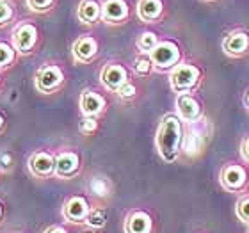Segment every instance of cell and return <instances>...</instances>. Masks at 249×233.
Segmentation results:
<instances>
[{"label": "cell", "mask_w": 249, "mask_h": 233, "mask_svg": "<svg viewBox=\"0 0 249 233\" xmlns=\"http://www.w3.org/2000/svg\"><path fill=\"white\" fill-rule=\"evenodd\" d=\"M183 126L178 116H166L157 130V150L166 162H175L183 146Z\"/></svg>", "instance_id": "1"}, {"label": "cell", "mask_w": 249, "mask_h": 233, "mask_svg": "<svg viewBox=\"0 0 249 233\" xmlns=\"http://www.w3.org/2000/svg\"><path fill=\"white\" fill-rule=\"evenodd\" d=\"M199 78H201L199 68L194 66V64L180 62L178 66H175L171 70L169 82H171V88L177 93H189V91H192L197 86Z\"/></svg>", "instance_id": "2"}, {"label": "cell", "mask_w": 249, "mask_h": 233, "mask_svg": "<svg viewBox=\"0 0 249 233\" xmlns=\"http://www.w3.org/2000/svg\"><path fill=\"white\" fill-rule=\"evenodd\" d=\"M150 59L157 70L167 72L180 64V48L173 41H160L150 52Z\"/></svg>", "instance_id": "3"}, {"label": "cell", "mask_w": 249, "mask_h": 233, "mask_svg": "<svg viewBox=\"0 0 249 233\" xmlns=\"http://www.w3.org/2000/svg\"><path fill=\"white\" fill-rule=\"evenodd\" d=\"M37 43V29L31 21H21L13 31V47L18 54H31Z\"/></svg>", "instance_id": "4"}, {"label": "cell", "mask_w": 249, "mask_h": 233, "mask_svg": "<svg viewBox=\"0 0 249 233\" xmlns=\"http://www.w3.org/2000/svg\"><path fill=\"white\" fill-rule=\"evenodd\" d=\"M64 82V73L55 64H47L36 73V88L41 93H53Z\"/></svg>", "instance_id": "5"}, {"label": "cell", "mask_w": 249, "mask_h": 233, "mask_svg": "<svg viewBox=\"0 0 249 233\" xmlns=\"http://www.w3.org/2000/svg\"><path fill=\"white\" fill-rule=\"evenodd\" d=\"M100 80H102V84H104L109 91L118 93V89H120L124 82H128V73H126L124 66L112 62V64H107V66L102 68Z\"/></svg>", "instance_id": "6"}, {"label": "cell", "mask_w": 249, "mask_h": 233, "mask_svg": "<svg viewBox=\"0 0 249 233\" xmlns=\"http://www.w3.org/2000/svg\"><path fill=\"white\" fill-rule=\"evenodd\" d=\"M128 4L126 0H104L102 4V20L110 25L123 23L128 18Z\"/></svg>", "instance_id": "7"}, {"label": "cell", "mask_w": 249, "mask_h": 233, "mask_svg": "<svg viewBox=\"0 0 249 233\" xmlns=\"http://www.w3.org/2000/svg\"><path fill=\"white\" fill-rule=\"evenodd\" d=\"M178 118L187 123H194L201 118V105L191 93H180L177 98Z\"/></svg>", "instance_id": "8"}, {"label": "cell", "mask_w": 249, "mask_h": 233, "mask_svg": "<svg viewBox=\"0 0 249 233\" xmlns=\"http://www.w3.org/2000/svg\"><path fill=\"white\" fill-rule=\"evenodd\" d=\"M246 180H248V173L239 164H228L221 171V183L230 192L240 191L246 185Z\"/></svg>", "instance_id": "9"}, {"label": "cell", "mask_w": 249, "mask_h": 233, "mask_svg": "<svg viewBox=\"0 0 249 233\" xmlns=\"http://www.w3.org/2000/svg\"><path fill=\"white\" fill-rule=\"evenodd\" d=\"M29 169L37 178H48L55 173V159L47 151H37L29 159Z\"/></svg>", "instance_id": "10"}, {"label": "cell", "mask_w": 249, "mask_h": 233, "mask_svg": "<svg viewBox=\"0 0 249 233\" xmlns=\"http://www.w3.org/2000/svg\"><path fill=\"white\" fill-rule=\"evenodd\" d=\"M223 50L230 57H240L249 50V36L242 31L230 32L223 39Z\"/></svg>", "instance_id": "11"}, {"label": "cell", "mask_w": 249, "mask_h": 233, "mask_svg": "<svg viewBox=\"0 0 249 233\" xmlns=\"http://www.w3.org/2000/svg\"><path fill=\"white\" fill-rule=\"evenodd\" d=\"M71 52L77 62H89L98 54V43L93 36H80L73 43Z\"/></svg>", "instance_id": "12"}, {"label": "cell", "mask_w": 249, "mask_h": 233, "mask_svg": "<svg viewBox=\"0 0 249 233\" xmlns=\"http://www.w3.org/2000/svg\"><path fill=\"white\" fill-rule=\"evenodd\" d=\"M80 159L73 151H62L55 157V175L61 178H71L78 173Z\"/></svg>", "instance_id": "13"}, {"label": "cell", "mask_w": 249, "mask_h": 233, "mask_svg": "<svg viewBox=\"0 0 249 233\" xmlns=\"http://www.w3.org/2000/svg\"><path fill=\"white\" fill-rule=\"evenodd\" d=\"M105 109V100L94 91H84L80 94V110L86 118H96Z\"/></svg>", "instance_id": "14"}, {"label": "cell", "mask_w": 249, "mask_h": 233, "mask_svg": "<svg viewBox=\"0 0 249 233\" xmlns=\"http://www.w3.org/2000/svg\"><path fill=\"white\" fill-rule=\"evenodd\" d=\"M89 205L88 201L84 199L82 196H75L71 197L70 201L64 205V217L70 221V223H82V221H86L89 215Z\"/></svg>", "instance_id": "15"}, {"label": "cell", "mask_w": 249, "mask_h": 233, "mask_svg": "<svg viewBox=\"0 0 249 233\" xmlns=\"http://www.w3.org/2000/svg\"><path fill=\"white\" fill-rule=\"evenodd\" d=\"M164 13V2L162 0H139L137 4V16L144 23H153L160 20Z\"/></svg>", "instance_id": "16"}, {"label": "cell", "mask_w": 249, "mask_h": 233, "mask_svg": "<svg viewBox=\"0 0 249 233\" xmlns=\"http://www.w3.org/2000/svg\"><path fill=\"white\" fill-rule=\"evenodd\" d=\"M77 16L86 25H94L102 18V4L98 0H82L78 4Z\"/></svg>", "instance_id": "17"}, {"label": "cell", "mask_w": 249, "mask_h": 233, "mask_svg": "<svg viewBox=\"0 0 249 233\" xmlns=\"http://www.w3.org/2000/svg\"><path fill=\"white\" fill-rule=\"evenodd\" d=\"M203 146H205V135L197 128H189L183 134V146L182 150L185 151L189 157H196L201 153Z\"/></svg>", "instance_id": "18"}, {"label": "cell", "mask_w": 249, "mask_h": 233, "mask_svg": "<svg viewBox=\"0 0 249 233\" xmlns=\"http://www.w3.org/2000/svg\"><path fill=\"white\" fill-rule=\"evenodd\" d=\"M126 233H151V217L146 212H137L130 214L124 224Z\"/></svg>", "instance_id": "19"}, {"label": "cell", "mask_w": 249, "mask_h": 233, "mask_svg": "<svg viewBox=\"0 0 249 233\" xmlns=\"http://www.w3.org/2000/svg\"><path fill=\"white\" fill-rule=\"evenodd\" d=\"M159 37H157L155 32H142L139 36V39H137V48H139L142 54H148L150 55L151 50H155V47L159 45Z\"/></svg>", "instance_id": "20"}, {"label": "cell", "mask_w": 249, "mask_h": 233, "mask_svg": "<svg viewBox=\"0 0 249 233\" xmlns=\"http://www.w3.org/2000/svg\"><path fill=\"white\" fill-rule=\"evenodd\" d=\"M16 57V50L9 43L0 41V68H7L13 64Z\"/></svg>", "instance_id": "21"}, {"label": "cell", "mask_w": 249, "mask_h": 233, "mask_svg": "<svg viewBox=\"0 0 249 233\" xmlns=\"http://www.w3.org/2000/svg\"><path fill=\"white\" fill-rule=\"evenodd\" d=\"M153 62H151L150 55H141V57L135 59L134 62V72L135 75H139V77H146V75H150L153 72Z\"/></svg>", "instance_id": "22"}, {"label": "cell", "mask_w": 249, "mask_h": 233, "mask_svg": "<svg viewBox=\"0 0 249 233\" xmlns=\"http://www.w3.org/2000/svg\"><path fill=\"white\" fill-rule=\"evenodd\" d=\"M105 221H107V214H105V210H102V208H93V210L89 212L88 219H86V223H88L91 228H102L105 224Z\"/></svg>", "instance_id": "23"}, {"label": "cell", "mask_w": 249, "mask_h": 233, "mask_svg": "<svg viewBox=\"0 0 249 233\" xmlns=\"http://www.w3.org/2000/svg\"><path fill=\"white\" fill-rule=\"evenodd\" d=\"M89 187H91V192L96 194V196H107L110 191V183L105 178H93Z\"/></svg>", "instance_id": "24"}, {"label": "cell", "mask_w": 249, "mask_h": 233, "mask_svg": "<svg viewBox=\"0 0 249 233\" xmlns=\"http://www.w3.org/2000/svg\"><path fill=\"white\" fill-rule=\"evenodd\" d=\"M15 16V11H13V5L7 2V0H0V27L7 25Z\"/></svg>", "instance_id": "25"}, {"label": "cell", "mask_w": 249, "mask_h": 233, "mask_svg": "<svg viewBox=\"0 0 249 233\" xmlns=\"http://www.w3.org/2000/svg\"><path fill=\"white\" fill-rule=\"evenodd\" d=\"M55 0H27V5L36 13H47L48 9H52V5Z\"/></svg>", "instance_id": "26"}, {"label": "cell", "mask_w": 249, "mask_h": 233, "mask_svg": "<svg viewBox=\"0 0 249 233\" xmlns=\"http://www.w3.org/2000/svg\"><path fill=\"white\" fill-rule=\"evenodd\" d=\"M237 215H239L240 221L249 224V196L242 197L239 201V205H237Z\"/></svg>", "instance_id": "27"}, {"label": "cell", "mask_w": 249, "mask_h": 233, "mask_svg": "<svg viewBox=\"0 0 249 233\" xmlns=\"http://www.w3.org/2000/svg\"><path fill=\"white\" fill-rule=\"evenodd\" d=\"M118 96L123 100H130L135 96V86L132 82H124L120 89H118Z\"/></svg>", "instance_id": "28"}, {"label": "cell", "mask_w": 249, "mask_h": 233, "mask_svg": "<svg viewBox=\"0 0 249 233\" xmlns=\"http://www.w3.org/2000/svg\"><path fill=\"white\" fill-rule=\"evenodd\" d=\"M96 128H98V121L94 118H84L82 123H80V132L82 134H93Z\"/></svg>", "instance_id": "29"}, {"label": "cell", "mask_w": 249, "mask_h": 233, "mask_svg": "<svg viewBox=\"0 0 249 233\" xmlns=\"http://www.w3.org/2000/svg\"><path fill=\"white\" fill-rule=\"evenodd\" d=\"M11 167H13V155L9 151H0V169L9 171Z\"/></svg>", "instance_id": "30"}, {"label": "cell", "mask_w": 249, "mask_h": 233, "mask_svg": "<svg viewBox=\"0 0 249 233\" xmlns=\"http://www.w3.org/2000/svg\"><path fill=\"white\" fill-rule=\"evenodd\" d=\"M240 151H242V157H244V161L249 162V135L246 137L244 141H242V148H240Z\"/></svg>", "instance_id": "31"}, {"label": "cell", "mask_w": 249, "mask_h": 233, "mask_svg": "<svg viewBox=\"0 0 249 233\" xmlns=\"http://www.w3.org/2000/svg\"><path fill=\"white\" fill-rule=\"evenodd\" d=\"M45 233H66V230L61 228V226H52V228H48Z\"/></svg>", "instance_id": "32"}, {"label": "cell", "mask_w": 249, "mask_h": 233, "mask_svg": "<svg viewBox=\"0 0 249 233\" xmlns=\"http://www.w3.org/2000/svg\"><path fill=\"white\" fill-rule=\"evenodd\" d=\"M4 128H5V118L2 114H0V134L4 132Z\"/></svg>", "instance_id": "33"}, {"label": "cell", "mask_w": 249, "mask_h": 233, "mask_svg": "<svg viewBox=\"0 0 249 233\" xmlns=\"http://www.w3.org/2000/svg\"><path fill=\"white\" fill-rule=\"evenodd\" d=\"M246 104H248V107H249V93H248V96H246Z\"/></svg>", "instance_id": "34"}, {"label": "cell", "mask_w": 249, "mask_h": 233, "mask_svg": "<svg viewBox=\"0 0 249 233\" xmlns=\"http://www.w3.org/2000/svg\"><path fill=\"white\" fill-rule=\"evenodd\" d=\"M0 217H2V207H0Z\"/></svg>", "instance_id": "35"}, {"label": "cell", "mask_w": 249, "mask_h": 233, "mask_svg": "<svg viewBox=\"0 0 249 233\" xmlns=\"http://www.w3.org/2000/svg\"><path fill=\"white\" fill-rule=\"evenodd\" d=\"M0 88H2V78H0Z\"/></svg>", "instance_id": "36"}, {"label": "cell", "mask_w": 249, "mask_h": 233, "mask_svg": "<svg viewBox=\"0 0 249 233\" xmlns=\"http://www.w3.org/2000/svg\"><path fill=\"white\" fill-rule=\"evenodd\" d=\"M86 233H94V232H86Z\"/></svg>", "instance_id": "37"}, {"label": "cell", "mask_w": 249, "mask_h": 233, "mask_svg": "<svg viewBox=\"0 0 249 233\" xmlns=\"http://www.w3.org/2000/svg\"><path fill=\"white\" fill-rule=\"evenodd\" d=\"M207 2H210V0H207Z\"/></svg>", "instance_id": "38"}]
</instances>
